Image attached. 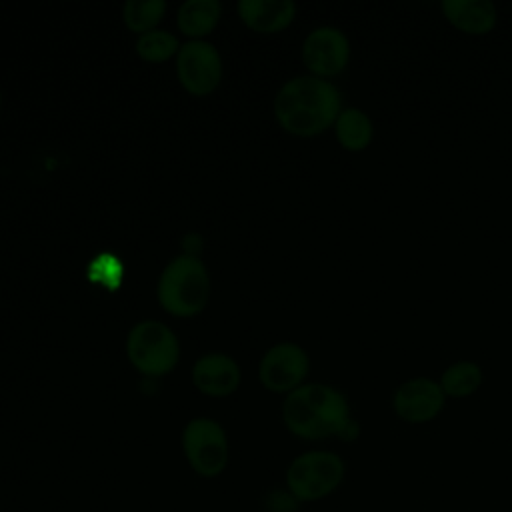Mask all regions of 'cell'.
Returning a JSON list of instances; mask_svg holds the SVG:
<instances>
[{
    "instance_id": "6da1fadb",
    "label": "cell",
    "mask_w": 512,
    "mask_h": 512,
    "mask_svg": "<svg viewBox=\"0 0 512 512\" xmlns=\"http://www.w3.org/2000/svg\"><path fill=\"white\" fill-rule=\"evenodd\" d=\"M282 420L294 436L304 440L358 436V422L350 416L346 396L328 384H302L292 390L282 404Z\"/></svg>"
},
{
    "instance_id": "7a4b0ae2",
    "label": "cell",
    "mask_w": 512,
    "mask_h": 512,
    "mask_svg": "<svg viewBox=\"0 0 512 512\" xmlns=\"http://www.w3.org/2000/svg\"><path fill=\"white\" fill-rule=\"evenodd\" d=\"M338 88L318 76L288 80L274 98V116L280 126L296 136H314L336 122L340 114Z\"/></svg>"
},
{
    "instance_id": "3957f363",
    "label": "cell",
    "mask_w": 512,
    "mask_h": 512,
    "mask_svg": "<svg viewBox=\"0 0 512 512\" xmlns=\"http://www.w3.org/2000/svg\"><path fill=\"white\" fill-rule=\"evenodd\" d=\"M210 298V276L198 256L180 254L160 274L158 302L174 316L202 312Z\"/></svg>"
},
{
    "instance_id": "277c9868",
    "label": "cell",
    "mask_w": 512,
    "mask_h": 512,
    "mask_svg": "<svg viewBox=\"0 0 512 512\" xmlns=\"http://www.w3.org/2000/svg\"><path fill=\"white\" fill-rule=\"evenodd\" d=\"M346 464L330 450H310L296 456L286 468V488L298 502H314L336 492L344 480Z\"/></svg>"
},
{
    "instance_id": "5b68a950",
    "label": "cell",
    "mask_w": 512,
    "mask_h": 512,
    "mask_svg": "<svg viewBox=\"0 0 512 512\" xmlns=\"http://www.w3.org/2000/svg\"><path fill=\"white\" fill-rule=\"evenodd\" d=\"M126 354L140 374L156 378L174 370L180 358V344L166 324L142 320L128 332Z\"/></svg>"
},
{
    "instance_id": "8992f818",
    "label": "cell",
    "mask_w": 512,
    "mask_h": 512,
    "mask_svg": "<svg viewBox=\"0 0 512 512\" xmlns=\"http://www.w3.org/2000/svg\"><path fill=\"white\" fill-rule=\"evenodd\" d=\"M182 450L190 468L202 478H216L228 466V436L212 418H194L184 426Z\"/></svg>"
},
{
    "instance_id": "52a82bcc",
    "label": "cell",
    "mask_w": 512,
    "mask_h": 512,
    "mask_svg": "<svg viewBox=\"0 0 512 512\" xmlns=\"http://www.w3.org/2000/svg\"><path fill=\"white\" fill-rule=\"evenodd\" d=\"M308 354L294 342L274 344L264 352L258 364V380L270 392L290 394L308 374Z\"/></svg>"
},
{
    "instance_id": "ba28073f",
    "label": "cell",
    "mask_w": 512,
    "mask_h": 512,
    "mask_svg": "<svg viewBox=\"0 0 512 512\" xmlns=\"http://www.w3.org/2000/svg\"><path fill=\"white\" fill-rule=\"evenodd\" d=\"M176 74L184 90L194 96L210 94L222 78L218 50L206 40H190L178 50Z\"/></svg>"
},
{
    "instance_id": "9c48e42d",
    "label": "cell",
    "mask_w": 512,
    "mask_h": 512,
    "mask_svg": "<svg viewBox=\"0 0 512 512\" xmlns=\"http://www.w3.org/2000/svg\"><path fill=\"white\" fill-rule=\"evenodd\" d=\"M350 58V44L344 32L332 26L314 28L302 44V60L306 68L318 76H334L342 72Z\"/></svg>"
},
{
    "instance_id": "30bf717a",
    "label": "cell",
    "mask_w": 512,
    "mask_h": 512,
    "mask_svg": "<svg viewBox=\"0 0 512 512\" xmlns=\"http://www.w3.org/2000/svg\"><path fill=\"white\" fill-rule=\"evenodd\" d=\"M444 390L430 378H412L394 392V412L400 420L422 424L434 420L444 408Z\"/></svg>"
},
{
    "instance_id": "8fae6325",
    "label": "cell",
    "mask_w": 512,
    "mask_h": 512,
    "mask_svg": "<svg viewBox=\"0 0 512 512\" xmlns=\"http://www.w3.org/2000/svg\"><path fill=\"white\" fill-rule=\"evenodd\" d=\"M192 382L206 396H228L240 384V368L236 360L222 352H210L192 366Z\"/></svg>"
},
{
    "instance_id": "7c38bea8",
    "label": "cell",
    "mask_w": 512,
    "mask_h": 512,
    "mask_svg": "<svg viewBox=\"0 0 512 512\" xmlns=\"http://www.w3.org/2000/svg\"><path fill=\"white\" fill-rule=\"evenodd\" d=\"M296 14V4L292 0H240L238 16L254 32H280L284 30Z\"/></svg>"
},
{
    "instance_id": "4fadbf2b",
    "label": "cell",
    "mask_w": 512,
    "mask_h": 512,
    "mask_svg": "<svg viewBox=\"0 0 512 512\" xmlns=\"http://www.w3.org/2000/svg\"><path fill=\"white\" fill-rule=\"evenodd\" d=\"M444 16L462 32L486 34L496 24V8L490 0H444Z\"/></svg>"
},
{
    "instance_id": "5bb4252c",
    "label": "cell",
    "mask_w": 512,
    "mask_h": 512,
    "mask_svg": "<svg viewBox=\"0 0 512 512\" xmlns=\"http://www.w3.org/2000/svg\"><path fill=\"white\" fill-rule=\"evenodd\" d=\"M222 14V4L218 0H188L178 8V28L192 40H202L210 34Z\"/></svg>"
},
{
    "instance_id": "9a60e30c",
    "label": "cell",
    "mask_w": 512,
    "mask_h": 512,
    "mask_svg": "<svg viewBox=\"0 0 512 512\" xmlns=\"http://www.w3.org/2000/svg\"><path fill=\"white\" fill-rule=\"evenodd\" d=\"M336 138L346 150H364L372 140V122L358 108H346L336 118Z\"/></svg>"
},
{
    "instance_id": "2e32d148",
    "label": "cell",
    "mask_w": 512,
    "mask_h": 512,
    "mask_svg": "<svg viewBox=\"0 0 512 512\" xmlns=\"http://www.w3.org/2000/svg\"><path fill=\"white\" fill-rule=\"evenodd\" d=\"M480 384H482V370L478 364L468 360L448 366L440 380V388L444 390L446 396H452V398H464L474 390H478Z\"/></svg>"
},
{
    "instance_id": "e0dca14e",
    "label": "cell",
    "mask_w": 512,
    "mask_h": 512,
    "mask_svg": "<svg viewBox=\"0 0 512 512\" xmlns=\"http://www.w3.org/2000/svg\"><path fill=\"white\" fill-rule=\"evenodd\" d=\"M164 12H166L164 0H128L124 4L122 16L126 26L132 32L144 34L154 30V26L162 20Z\"/></svg>"
},
{
    "instance_id": "ac0fdd59",
    "label": "cell",
    "mask_w": 512,
    "mask_h": 512,
    "mask_svg": "<svg viewBox=\"0 0 512 512\" xmlns=\"http://www.w3.org/2000/svg\"><path fill=\"white\" fill-rule=\"evenodd\" d=\"M180 44L178 38L166 30H150L138 36L136 52L146 62H164L170 56L178 54Z\"/></svg>"
},
{
    "instance_id": "d6986e66",
    "label": "cell",
    "mask_w": 512,
    "mask_h": 512,
    "mask_svg": "<svg viewBox=\"0 0 512 512\" xmlns=\"http://www.w3.org/2000/svg\"><path fill=\"white\" fill-rule=\"evenodd\" d=\"M122 274H124V266L122 262L110 254V252H104V254H98L88 266H86V276L96 282V284H102L104 288L108 290H116L120 284H122Z\"/></svg>"
}]
</instances>
